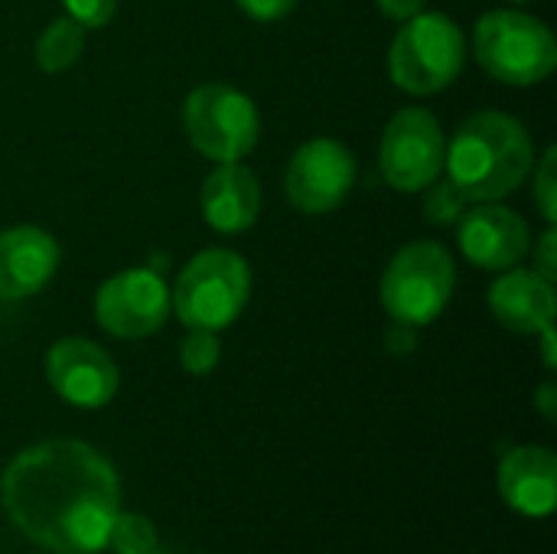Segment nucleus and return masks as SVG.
<instances>
[{
  "instance_id": "f257e3e1",
  "label": "nucleus",
  "mask_w": 557,
  "mask_h": 554,
  "mask_svg": "<svg viewBox=\"0 0 557 554\" xmlns=\"http://www.w3.org/2000/svg\"><path fill=\"white\" fill-rule=\"evenodd\" d=\"M10 522L55 554H98L108 549L121 513L114 467L82 441H46L26 447L0 477Z\"/></svg>"
},
{
  "instance_id": "f03ea898",
  "label": "nucleus",
  "mask_w": 557,
  "mask_h": 554,
  "mask_svg": "<svg viewBox=\"0 0 557 554\" xmlns=\"http://www.w3.org/2000/svg\"><path fill=\"white\" fill-rule=\"evenodd\" d=\"M447 180L470 202H496L516 193L532 167L535 144L532 134L503 111H480L467 118L444 153Z\"/></svg>"
},
{
  "instance_id": "7ed1b4c3",
  "label": "nucleus",
  "mask_w": 557,
  "mask_h": 554,
  "mask_svg": "<svg viewBox=\"0 0 557 554\" xmlns=\"http://www.w3.org/2000/svg\"><path fill=\"white\" fill-rule=\"evenodd\" d=\"M248 297V261L228 248H206L180 271L176 287L170 291V307L183 327L219 333L238 320Z\"/></svg>"
},
{
  "instance_id": "20e7f679",
  "label": "nucleus",
  "mask_w": 557,
  "mask_h": 554,
  "mask_svg": "<svg viewBox=\"0 0 557 554\" xmlns=\"http://www.w3.org/2000/svg\"><path fill=\"white\" fill-rule=\"evenodd\" d=\"M476 62L503 85H539L557 65L555 33L522 10H493L473 29Z\"/></svg>"
},
{
  "instance_id": "39448f33",
  "label": "nucleus",
  "mask_w": 557,
  "mask_h": 554,
  "mask_svg": "<svg viewBox=\"0 0 557 554\" xmlns=\"http://www.w3.org/2000/svg\"><path fill=\"white\" fill-rule=\"evenodd\" d=\"M467 42L460 26L444 13L405 20L388 49V75L408 95H437L463 69Z\"/></svg>"
},
{
  "instance_id": "423d86ee",
  "label": "nucleus",
  "mask_w": 557,
  "mask_h": 554,
  "mask_svg": "<svg viewBox=\"0 0 557 554\" xmlns=\"http://www.w3.org/2000/svg\"><path fill=\"white\" fill-rule=\"evenodd\" d=\"M457 287V268L444 245L411 242L395 251L382 274V304L392 320L408 327L434 323L450 304Z\"/></svg>"
},
{
  "instance_id": "0eeeda50",
  "label": "nucleus",
  "mask_w": 557,
  "mask_h": 554,
  "mask_svg": "<svg viewBox=\"0 0 557 554\" xmlns=\"http://www.w3.org/2000/svg\"><path fill=\"white\" fill-rule=\"evenodd\" d=\"M183 127L189 144L206 160L235 163L255 150L261 134V118L255 101L242 88L228 82H206L186 95Z\"/></svg>"
},
{
  "instance_id": "6e6552de",
  "label": "nucleus",
  "mask_w": 557,
  "mask_h": 554,
  "mask_svg": "<svg viewBox=\"0 0 557 554\" xmlns=\"http://www.w3.org/2000/svg\"><path fill=\"white\" fill-rule=\"evenodd\" d=\"M447 140L441 121L428 108H401L382 134L379 167L392 189L421 193L444 170Z\"/></svg>"
},
{
  "instance_id": "1a4fd4ad",
  "label": "nucleus",
  "mask_w": 557,
  "mask_h": 554,
  "mask_svg": "<svg viewBox=\"0 0 557 554\" xmlns=\"http://www.w3.org/2000/svg\"><path fill=\"white\" fill-rule=\"evenodd\" d=\"M356 183V157L333 137H313L287 163L284 189L290 206L307 216H326L343 206Z\"/></svg>"
},
{
  "instance_id": "9d476101",
  "label": "nucleus",
  "mask_w": 557,
  "mask_h": 554,
  "mask_svg": "<svg viewBox=\"0 0 557 554\" xmlns=\"http://www.w3.org/2000/svg\"><path fill=\"white\" fill-rule=\"evenodd\" d=\"M170 313V287L150 268H127L108 278L95 294V317L117 340H144L163 327Z\"/></svg>"
},
{
  "instance_id": "9b49d317",
  "label": "nucleus",
  "mask_w": 557,
  "mask_h": 554,
  "mask_svg": "<svg viewBox=\"0 0 557 554\" xmlns=\"http://www.w3.org/2000/svg\"><path fill=\"white\" fill-rule=\"evenodd\" d=\"M457 235L467 261L483 271H509L532 251L529 222L496 202H470L457 222Z\"/></svg>"
},
{
  "instance_id": "f8f14e48",
  "label": "nucleus",
  "mask_w": 557,
  "mask_h": 554,
  "mask_svg": "<svg viewBox=\"0 0 557 554\" xmlns=\"http://www.w3.org/2000/svg\"><path fill=\"white\" fill-rule=\"evenodd\" d=\"M46 379L75 408H104L117 395V366L101 346L82 336L59 340L49 349Z\"/></svg>"
},
{
  "instance_id": "ddd939ff",
  "label": "nucleus",
  "mask_w": 557,
  "mask_h": 554,
  "mask_svg": "<svg viewBox=\"0 0 557 554\" xmlns=\"http://www.w3.org/2000/svg\"><path fill=\"white\" fill-rule=\"evenodd\" d=\"M59 268V242L36 225L0 232V300L39 294Z\"/></svg>"
},
{
  "instance_id": "4468645a",
  "label": "nucleus",
  "mask_w": 557,
  "mask_h": 554,
  "mask_svg": "<svg viewBox=\"0 0 557 554\" xmlns=\"http://www.w3.org/2000/svg\"><path fill=\"white\" fill-rule=\"evenodd\" d=\"M499 496L529 519H548L557 503V457L548 447H516L499 464Z\"/></svg>"
},
{
  "instance_id": "2eb2a0df",
  "label": "nucleus",
  "mask_w": 557,
  "mask_h": 554,
  "mask_svg": "<svg viewBox=\"0 0 557 554\" xmlns=\"http://www.w3.org/2000/svg\"><path fill=\"white\" fill-rule=\"evenodd\" d=\"M503 278L490 287V310L493 317L512 333H532L555 327V284L535 271L509 268L499 271Z\"/></svg>"
},
{
  "instance_id": "dca6fc26",
  "label": "nucleus",
  "mask_w": 557,
  "mask_h": 554,
  "mask_svg": "<svg viewBox=\"0 0 557 554\" xmlns=\"http://www.w3.org/2000/svg\"><path fill=\"white\" fill-rule=\"evenodd\" d=\"M261 212V183L258 176L235 163H215L202 183V216L215 232L235 235L258 222Z\"/></svg>"
},
{
  "instance_id": "f3484780",
  "label": "nucleus",
  "mask_w": 557,
  "mask_h": 554,
  "mask_svg": "<svg viewBox=\"0 0 557 554\" xmlns=\"http://www.w3.org/2000/svg\"><path fill=\"white\" fill-rule=\"evenodd\" d=\"M82 49H85V26L75 23L72 16H59L36 39V65L49 75L65 72L78 62Z\"/></svg>"
},
{
  "instance_id": "a211bd4d",
  "label": "nucleus",
  "mask_w": 557,
  "mask_h": 554,
  "mask_svg": "<svg viewBox=\"0 0 557 554\" xmlns=\"http://www.w3.org/2000/svg\"><path fill=\"white\" fill-rule=\"evenodd\" d=\"M421 209H424V219L431 225H441L444 229V225H457L460 222V216L470 209V199L450 180H434L431 186H424Z\"/></svg>"
},
{
  "instance_id": "6ab92c4d",
  "label": "nucleus",
  "mask_w": 557,
  "mask_h": 554,
  "mask_svg": "<svg viewBox=\"0 0 557 554\" xmlns=\"http://www.w3.org/2000/svg\"><path fill=\"white\" fill-rule=\"evenodd\" d=\"M108 545L117 554H153L157 549V529L150 519L137 516V513H117Z\"/></svg>"
},
{
  "instance_id": "aec40b11",
  "label": "nucleus",
  "mask_w": 557,
  "mask_h": 554,
  "mask_svg": "<svg viewBox=\"0 0 557 554\" xmlns=\"http://www.w3.org/2000/svg\"><path fill=\"white\" fill-rule=\"evenodd\" d=\"M222 359L219 336L209 330H189V336L180 343V366L189 376H209Z\"/></svg>"
},
{
  "instance_id": "412c9836",
  "label": "nucleus",
  "mask_w": 557,
  "mask_h": 554,
  "mask_svg": "<svg viewBox=\"0 0 557 554\" xmlns=\"http://www.w3.org/2000/svg\"><path fill=\"white\" fill-rule=\"evenodd\" d=\"M555 163H557V150L548 147L542 160H535L532 167V189H535V202H539V212L545 216L548 225L557 222V176H555Z\"/></svg>"
},
{
  "instance_id": "4be33fe9",
  "label": "nucleus",
  "mask_w": 557,
  "mask_h": 554,
  "mask_svg": "<svg viewBox=\"0 0 557 554\" xmlns=\"http://www.w3.org/2000/svg\"><path fill=\"white\" fill-rule=\"evenodd\" d=\"M62 3H65L69 16L75 23H82L85 29L104 26L114 16V10H117V0H62Z\"/></svg>"
},
{
  "instance_id": "5701e85b",
  "label": "nucleus",
  "mask_w": 557,
  "mask_h": 554,
  "mask_svg": "<svg viewBox=\"0 0 557 554\" xmlns=\"http://www.w3.org/2000/svg\"><path fill=\"white\" fill-rule=\"evenodd\" d=\"M235 3H238L242 13H248V16L258 20V23L284 20V16L297 7V0H235Z\"/></svg>"
},
{
  "instance_id": "b1692460",
  "label": "nucleus",
  "mask_w": 557,
  "mask_h": 554,
  "mask_svg": "<svg viewBox=\"0 0 557 554\" xmlns=\"http://www.w3.org/2000/svg\"><path fill=\"white\" fill-rule=\"evenodd\" d=\"M535 274H542L545 281H552L555 284L557 278V232L555 229H548L542 238H539V245H535V268H532Z\"/></svg>"
},
{
  "instance_id": "393cba45",
  "label": "nucleus",
  "mask_w": 557,
  "mask_h": 554,
  "mask_svg": "<svg viewBox=\"0 0 557 554\" xmlns=\"http://www.w3.org/2000/svg\"><path fill=\"white\" fill-rule=\"evenodd\" d=\"M375 3L388 20H398V23L411 20L424 10V0H375Z\"/></svg>"
},
{
  "instance_id": "a878e982",
  "label": "nucleus",
  "mask_w": 557,
  "mask_h": 554,
  "mask_svg": "<svg viewBox=\"0 0 557 554\" xmlns=\"http://www.w3.org/2000/svg\"><path fill=\"white\" fill-rule=\"evenodd\" d=\"M414 330L418 327H408V323H398V320H392V330H388V349L392 353H411L414 349Z\"/></svg>"
},
{
  "instance_id": "bb28decb",
  "label": "nucleus",
  "mask_w": 557,
  "mask_h": 554,
  "mask_svg": "<svg viewBox=\"0 0 557 554\" xmlns=\"http://www.w3.org/2000/svg\"><path fill=\"white\" fill-rule=\"evenodd\" d=\"M535 402H539V408H542V415H545V418H548V421H555V408H557V395H555V385H552V382H545V385H542V389H539V398H535Z\"/></svg>"
},
{
  "instance_id": "cd10ccee",
  "label": "nucleus",
  "mask_w": 557,
  "mask_h": 554,
  "mask_svg": "<svg viewBox=\"0 0 557 554\" xmlns=\"http://www.w3.org/2000/svg\"><path fill=\"white\" fill-rule=\"evenodd\" d=\"M539 336H542V353H545V366H548V369H555V327L542 330Z\"/></svg>"
}]
</instances>
